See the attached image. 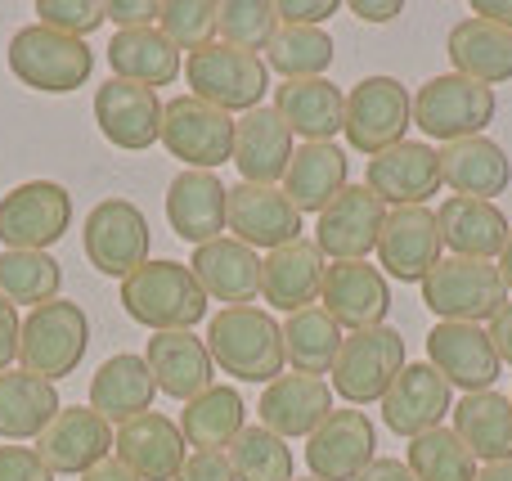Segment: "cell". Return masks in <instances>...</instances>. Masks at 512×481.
<instances>
[{
  "instance_id": "6da1fadb",
  "label": "cell",
  "mask_w": 512,
  "mask_h": 481,
  "mask_svg": "<svg viewBox=\"0 0 512 481\" xmlns=\"http://www.w3.org/2000/svg\"><path fill=\"white\" fill-rule=\"evenodd\" d=\"M207 351H212L216 369L239 383H265L283 374L288 356H283V329L270 311L261 306H225L207 324Z\"/></svg>"
},
{
  "instance_id": "7a4b0ae2",
  "label": "cell",
  "mask_w": 512,
  "mask_h": 481,
  "mask_svg": "<svg viewBox=\"0 0 512 481\" xmlns=\"http://www.w3.org/2000/svg\"><path fill=\"white\" fill-rule=\"evenodd\" d=\"M122 311L153 333H189L207 320V293L185 261H144L122 279Z\"/></svg>"
},
{
  "instance_id": "3957f363",
  "label": "cell",
  "mask_w": 512,
  "mask_h": 481,
  "mask_svg": "<svg viewBox=\"0 0 512 481\" xmlns=\"http://www.w3.org/2000/svg\"><path fill=\"white\" fill-rule=\"evenodd\" d=\"M9 72L27 90L72 95V90H81L90 81L95 54H90V45L81 36H63V32L32 23V27H18L14 41H9Z\"/></svg>"
},
{
  "instance_id": "277c9868",
  "label": "cell",
  "mask_w": 512,
  "mask_h": 481,
  "mask_svg": "<svg viewBox=\"0 0 512 481\" xmlns=\"http://www.w3.org/2000/svg\"><path fill=\"white\" fill-rule=\"evenodd\" d=\"M495 90L481 81L463 77V72H441L414 95V126L427 140L459 144L486 135V126L495 122Z\"/></svg>"
},
{
  "instance_id": "5b68a950",
  "label": "cell",
  "mask_w": 512,
  "mask_h": 481,
  "mask_svg": "<svg viewBox=\"0 0 512 481\" xmlns=\"http://www.w3.org/2000/svg\"><path fill=\"white\" fill-rule=\"evenodd\" d=\"M423 306L450 324H486L508 306V288L495 261H463L445 257L427 270Z\"/></svg>"
},
{
  "instance_id": "8992f818",
  "label": "cell",
  "mask_w": 512,
  "mask_h": 481,
  "mask_svg": "<svg viewBox=\"0 0 512 481\" xmlns=\"http://www.w3.org/2000/svg\"><path fill=\"white\" fill-rule=\"evenodd\" d=\"M185 81L194 86V99H203V104H212V108H221V113L234 117V113L261 108L265 90H270V68H265L261 54L212 41V45L189 54Z\"/></svg>"
},
{
  "instance_id": "52a82bcc",
  "label": "cell",
  "mask_w": 512,
  "mask_h": 481,
  "mask_svg": "<svg viewBox=\"0 0 512 481\" xmlns=\"http://www.w3.org/2000/svg\"><path fill=\"white\" fill-rule=\"evenodd\" d=\"M90 347V320L77 302H45L23 320V338H18V360L27 374L59 383V378L77 374Z\"/></svg>"
},
{
  "instance_id": "ba28073f",
  "label": "cell",
  "mask_w": 512,
  "mask_h": 481,
  "mask_svg": "<svg viewBox=\"0 0 512 481\" xmlns=\"http://www.w3.org/2000/svg\"><path fill=\"white\" fill-rule=\"evenodd\" d=\"M405 369V338H400L391 324L378 329H360L342 342L333 365V392L342 396L351 410L360 405H382V396L391 392V383Z\"/></svg>"
},
{
  "instance_id": "9c48e42d",
  "label": "cell",
  "mask_w": 512,
  "mask_h": 481,
  "mask_svg": "<svg viewBox=\"0 0 512 481\" xmlns=\"http://www.w3.org/2000/svg\"><path fill=\"white\" fill-rule=\"evenodd\" d=\"M409 126H414V95L405 90V81L364 77L360 86H351V95H346L342 135L351 140L355 153L378 158V153L405 144Z\"/></svg>"
},
{
  "instance_id": "30bf717a",
  "label": "cell",
  "mask_w": 512,
  "mask_h": 481,
  "mask_svg": "<svg viewBox=\"0 0 512 481\" xmlns=\"http://www.w3.org/2000/svg\"><path fill=\"white\" fill-rule=\"evenodd\" d=\"M72 230V194L59 180H23L0 198L5 252H50Z\"/></svg>"
},
{
  "instance_id": "8fae6325",
  "label": "cell",
  "mask_w": 512,
  "mask_h": 481,
  "mask_svg": "<svg viewBox=\"0 0 512 481\" xmlns=\"http://www.w3.org/2000/svg\"><path fill=\"white\" fill-rule=\"evenodd\" d=\"M153 234L149 216L131 203V198H104L86 212V230H81V252L86 261L108 279H126L149 261Z\"/></svg>"
},
{
  "instance_id": "7c38bea8",
  "label": "cell",
  "mask_w": 512,
  "mask_h": 481,
  "mask_svg": "<svg viewBox=\"0 0 512 481\" xmlns=\"http://www.w3.org/2000/svg\"><path fill=\"white\" fill-rule=\"evenodd\" d=\"M234 117L203 104L194 95H176L162 104V144L171 158L185 162V171H216L234 162Z\"/></svg>"
},
{
  "instance_id": "4fadbf2b",
  "label": "cell",
  "mask_w": 512,
  "mask_h": 481,
  "mask_svg": "<svg viewBox=\"0 0 512 481\" xmlns=\"http://www.w3.org/2000/svg\"><path fill=\"white\" fill-rule=\"evenodd\" d=\"M427 365L450 387H459L463 396H472V392H495L504 360L495 356V342H490V333L481 324L441 320L427 329Z\"/></svg>"
},
{
  "instance_id": "5bb4252c",
  "label": "cell",
  "mask_w": 512,
  "mask_h": 481,
  "mask_svg": "<svg viewBox=\"0 0 512 481\" xmlns=\"http://www.w3.org/2000/svg\"><path fill=\"white\" fill-rule=\"evenodd\" d=\"M378 459V432L364 410H333L306 437V468L315 481H355Z\"/></svg>"
},
{
  "instance_id": "9a60e30c",
  "label": "cell",
  "mask_w": 512,
  "mask_h": 481,
  "mask_svg": "<svg viewBox=\"0 0 512 481\" xmlns=\"http://www.w3.org/2000/svg\"><path fill=\"white\" fill-rule=\"evenodd\" d=\"M36 455L54 477H86L104 459H113V428L86 405H63L54 423L36 437Z\"/></svg>"
},
{
  "instance_id": "2e32d148",
  "label": "cell",
  "mask_w": 512,
  "mask_h": 481,
  "mask_svg": "<svg viewBox=\"0 0 512 481\" xmlns=\"http://www.w3.org/2000/svg\"><path fill=\"white\" fill-rule=\"evenodd\" d=\"M441 185V158L423 140H405L396 149L378 153L364 171V189L382 207H427V198L441 194Z\"/></svg>"
},
{
  "instance_id": "e0dca14e",
  "label": "cell",
  "mask_w": 512,
  "mask_h": 481,
  "mask_svg": "<svg viewBox=\"0 0 512 481\" xmlns=\"http://www.w3.org/2000/svg\"><path fill=\"white\" fill-rule=\"evenodd\" d=\"M441 261V230L432 207H387L378 234V270L400 284H423Z\"/></svg>"
},
{
  "instance_id": "ac0fdd59",
  "label": "cell",
  "mask_w": 512,
  "mask_h": 481,
  "mask_svg": "<svg viewBox=\"0 0 512 481\" xmlns=\"http://www.w3.org/2000/svg\"><path fill=\"white\" fill-rule=\"evenodd\" d=\"M95 122H99V135H104L113 149H126V153L153 149V144L162 140L158 90L135 86V81H122V77H108L104 86L95 90Z\"/></svg>"
},
{
  "instance_id": "d6986e66",
  "label": "cell",
  "mask_w": 512,
  "mask_h": 481,
  "mask_svg": "<svg viewBox=\"0 0 512 481\" xmlns=\"http://www.w3.org/2000/svg\"><path fill=\"white\" fill-rule=\"evenodd\" d=\"M319 306L351 333L378 329V324H387V311H391V284L369 261H333L324 270Z\"/></svg>"
},
{
  "instance_id": "ffe728a7",
  "label": "cell",
  "mask_w": 512,
  "mask_h": 481,
  "mask_svg": "<svg viewBox=\"0 0 512 481\" xmlns=\"http://www.w3.org/2000/svg\"><path fill=\"white\" fill-rule=\"evenodd\" d=\"M387 221V207L364 185H346L315 221V248L333 261H364L378 252V234Z\"/></svg>"
},
{
  "instance_id": "44dd1931",
  "label": "cell",
  "mask_w": 512,
  "mask_h": 481,
  "mask_svg": "<svg viewBox=\"0 0 512 481\" xmlns=\"http://www.w3.org/2000/svg\"><path fill=\"white\" fill-rule=\"evenodd\" d=\"M445 414H454V387L427 360L423 365H405L400 378L391 383V392L382 396V423H387V432H396L405 441L441 428Z\"/></svg>"
},
{
  "instance_id": "7402d4cb",
  "label": "cell",
  "mask_w": 512,
  "mask_h": 481,
  "mask_svg": "<svg viewBox=\"0 0 512 481\" xmlns=\"http://www.w3.org/2000/svg\"><path fill=\"white\" fill-rule=\"evenodd\" d=\"M113 459L122 468H131L140 481H176L189 459V446L180 423L149 410L113 432Z\"/></svg>"
},
{
  "instance_id": "603a6c76",
  "label": "cell",
  "mask_w": 512,
  "mask_h": 481,
  "mask_svg": "<svg viewBox=\"0 0 512 481\" xmlns=\"http://www.w3.org/2000/svg\"><path fill=\"white\" fill-rule=\"evenodd\" d=\"M167 221L176 239L194 248L221 239L230 230V189L221 185L216 171H180L167 185Z\"/></svg>"
},
{
  "instance_id": "cb8c5ba5",
  "label": "cell",
  "mask_w": 512,
  "mask_h": 481,
  "mask_svg": "<svg viewBox=\"0 0 512 481\" xmlns=\"http://www.w3.org/2000/svg\"><path fill=\"white\" fill-rule=\"evenodd\" d=\"M230 234L248 248H288L301 239V212L279 185H234L230 189Z\"/></svg>"
},
{
  "instance_id": "d4e9b609",
  "label": "cell",
  "mask_w": 512,
  "mask_h": 481,
  "mask_svg": "<svg viewBox=\"0 0 512 481\" xmlns=\"http://www.w3.org/2000/svg\"><path fill=\"white\" fill-rule=\"evenodd\" d=\"M261 428L274 437L292 441V437H310L319 423L333 414V387L324 378L310 374H279L270 387L261 392Z\"/></svg>"
},
{
  "instance_id": "484cf974",
  "label": "cell",
  "mask_w": 512,
  "mask_h": 481,
  "mask_svg": "<svg viewBox=\"0 0 512 481\" xmlns=\"http://www.w3.org/2000/svg\"><path fill=\"white\" fill-rule=\"evenodd\" d=\"M144 365H149L162 396L185 401V405L194 401V396H203L216 378V360H212V351H207V338H194V329L153 333L149 351H144Z\"/></svg>"
},
{
  "instance_id": "4316f807",
  "label": "cell",
  "mask_w": 512,
  "mask_h": 481,
  "mask_svg": "<svg viewBox=\"0 0 512 481\" xmlns=\"http://www.w3.org/2000/svg\"><path fill=\"white\" fill-rule=\"evenodd\" d=\"M194 270L198 288L207 293V302H225V306H252L261 293V257L239 239H212L203 248H194Z\"/></svg>"
},
{
  "instance_id": "83f0119b",
  "label": "cell",
  "mask_w": 512,
  "mask_h": 481,
  "mask_svg": "<svg viewBox=\"0 0 512 481\" xmlns=\"http://www.w3.org/2000/svg\"><path fill=\"white\" fill-rule=\"evenodd\" d=\"M436 230H441V248L463 261H499L508 243V216L499 203H481V198H445L436 207Z\"/></svg>"
},
{
  "instance_id": "f1b7e54d",
  "label": "cell",
  "mask_w": 512,
  "mask_h": 481,
  "mask_svg": "<svg viewBox=\"0 0 512 481\" xmlns=\"http://www.w3.org/2000/svg\"><path fill=\"white\" fill-rule=\"evenodd\" d=\"M297 153L292 131L274 108H252L234 126V167L243 185H274L288 176V162Z\"/></svg>"
},
{
  "instance_id": "f546056e",
  "label": "cell",
  "mask_w": 512,
  "mask_h": 481,
  "mask_svg": "<svg viewBox=\"0 0 512 481\" xmlns=\"http://www.w3.org/2000/svg\"><path fill=\"white\" fill-rule=\"evenodd\" d=\"M324 252L310 239H297L288 248H274L261 261V297L283 315H297L319 302L324 288Z\"/></svg>"
},
{
  "instance_id": "4dcf8cb0",
  "label": "cell",
  "mask_w": 512,
  "mask_h": 481,
  "mask_svg": "<svg viewBox=\"0 0 512 481\" xmlns=\"http://www.w3.org/2000/svg\"><path fill=\"white\" fill-rule=\"evenodd\" d=\"M436 158H441V180L454 189V198L495 203L512 185V158L504 153V144L486 140V135L445 144V149H436Z\"/></svg>"
},
{
  "instance_id": "1f68e13d",
  "label": "cell",
  "mask_w": 512,
  "mask_h": 481,
  "mask_svg": "<svg viewBox=\"0 0 512 481\" xmlns=\"http://www.w3.org/2000/svg\"><path fill=\"white\" fill-rule=\"evenodd\" d=\"M274 113L306 144H333V135L342 131V122H346V95L328 77L283 81V86L274 90Z\"/></svg>"
},
{
  "instance_id": "d6a6232c",
  "label": "cell",
  "mask_w": 512,
  "mask_h": 481,
  "mask_svg": "<svg viewBox=\"0 0 512 481\" xmlns=\"http://www.w3.org/2000/svg\"><path fill=\"white\" fill-rule=\"evenodd\" d=\"M153 396H158V383H153L144 356H131V351L108 356L90 378V410L104 423H117V428L149 414Z\"/></svg>"
},
{
  "instance_id": "836d02e7",
  "label": "cell",
  "mask_w": 512,
  "mask_h": 481,
  "mask_svg": "<svg viewBox=\"0 0 512 481\" xmlns=\"http://www.w3.org/2000/svg\"><path fill=\"white\" fill-rule=\"evenodd\" d=\"M243 419H248V405H243L239 387L212 383L180 410V432H185V446H194V455H225L230 441L248 428Z\"/></svg>"
},
{
  "instance_id": "e575fe53",
  "label": "cell",
  "mask_w": 512,
  "mask_h": 481,
  "mask_svg": "<svg viewBox=\"0 0 512 481\" xmlns=\"http://www.w3.org/2000/svg\"><path fill=\"white\" fill-rule=\"evenodd\" d=\"M63 410L54 383L27 374V369H5L0 374V437L5 441H36Z\"/></svg>"
},
{
  "instance_id": "d590c367",
  "label": "cell",
  "mask_w": 512,
  "mask_h": 481,
  "mask_svg": "<svg viewBox=\"0 0 512 481\" xmlns=\"http://www.w3.org/2000/svg\"><path fill=\"white\" fill-rule=\"evenodd\" d=\"M450 63L454 72L490 90L504 86L512 81V32L486 23V18H459L450 32Z\"/></svg>"
},
{
  "instance_id": "8d00e7d4",
  "label": "cell",
  "mask_w": 512,
  "mask_h": 481,
  "mask_svg": "<svg viewBox=\"0 0 512 481\" xmlns=\"http://www.w3.org/2000/svg\"><path fill=\"white\" fill-rule=\"evenodd\" d=\"M342 189H346V153L337 144H301L292 153L288 176H283V194H288V203L301 216L306 212L319 216Z\"/></svg>"
},
{
  "instance_id": "74e56055",
  "label": "cell",
  "mask_w": 512,
  "mask_h": 481,
  "mask_svg": "<svg viewBox=\"0 0 512 481\" xmlns=\"http://www.w3.org/2000/svg\"><path fill=\"white\" fill-rule=\"evenodd\" d=\"M108 68H113V77L149 86V90L171 86L180 77V50L158 27H135V32H117L108 41Z\"/></svg>"
},
{
  "instance_id": "f35d334b",
  "label": "cell",
  "mask_w": 512,
  "mask_h": 481,
  "mask_svg": "<svg viewBox=\"0 0 512 481\" xmlns=\"http://www.w3.org/2000/svg\"><path fill=\"white\" fill-rule=\"evenodd\" d=\"M454 437L472 450V459H512V401L499 392H472L454 410Z\"/></svg>"
},
{
  "instance_id": "ab89813d",
  "label": "cell",
  "mask_w": 512,
  "mask_h": 481,
  "mask_svg": "<svg viewBox=\"0 0 512 481\" xmlns=\"http://www.w3.org/2000/svg\"><path fill=\"white\" fill-rule=\"evenodd\" d=\"M346 333L324 306H306V311L288 315L283 324V356H288L292 374H333L337 351H342Z\"/></svg>"
},
{
  "instance_id": "60d3db41",
  "label": "cell",
  "mask_w": 512,
  "mask_h": 481,
  "mask_svg": "<svg viewBox=\"0 0 512 481\" xmlns=\"http://www.w3.org/2000/svg\"><path fill=\"white\" fill-rule=\"evenodd\" d=\"M333 36L324 27H283L274 32V41L265 45V68H274L283 81H310L324 77L333 68Z\"/></svg>"
},
{
  "instance_id": "b9f144b4",
  "label": "cell",
  "mask_w": 512,
  "mask_h": 481,
  "mask_svg": "<svg viewBox=\"0 0 512 481\" xmlns=\"http://www.w3.org/2000/svg\"><path fill=\"white\" fill-rule=\"evenodd\" d=\"M63 288V266L50 252H0V297L9 306H45Z\"/></svg>"
},
{
  "instance_id": "7bdbcfd3",
  "label": "cell",
  "mask_w": 512,
  "mask_h": 481,
  "mask_svg": "<svg viewBox=\"0 0 512 481\" xmlns=\"http://www.w3.org/2000/svg\"><path fill=\"white\" fill-rule=\"evenodd\" d=\"M225 459H230V468L239 481H297L292 477L297 473V459H292L288 441L265 432L261 423H256V428H243L239 437L230 441Z\"/></svg>"
},
{
  "instance_id": "ee69618b",
  "label": "cell",
  "mask_w": 512,
  "mask_h": 481,
  "mask_svg": "<svg viewBox=\"0 0 512 481\" xmlns=\"http://www.w3.org/2000/svg\"><path fill=\"white\" fill-rule=\"evenodd\" d=\"M409 473L418 481H477V459L454 437V428H432L409 441Z\"/></svg>"
},
{
  "instance_id": "f6af8a7d",
  "label": "cell",
  "mask_w": 512,
  "mask_h": 481,
  "mask_svg": "<svg viewBox=\"0 0 512 481\" xmlns=\"http://www.w3.org/2000/svg\"><path fill=\"white\" fill-rule=\"evenodd\" d=\"M216 32L225 36V45L234 50H265L279 32V14H274V0H225L221 14H216Z\"/></svg>"
},
{
  "instance_id": "bcb514c9",
  "label": "cell",
  "mask_w": 512,
  "mask_h": 481,
  "mask_svg": "<svg viewBox=\"0 0 512 481\" xmlns=\"http://www.w3.org/2000/svg\"><path fill=\"white\" fill-rule=\"evenodd\" d=\"M216 14H221V5H212V0H162L158 32L167 36L176 50L194 54V50H203V45H212Z\"/></svg>"
},
{
  "instance_id": "7dc6e473",
  "label": "cell",
  "mask_w": 512,
  "mask_h": 481,
  "mask_svg": "<svg viewBox=\"0 0 512 481\" xmlns=\"http://www.w3.org/2000/svg\"><path fill=\"white\" fill-rule=\"evenodd\" d=\"M36 23L63 36H81L86 41L95 27H104V5L99 0H36Z\"/></svg>"
},
{
  "instance_id": "c3c4849f",
  "label": "cell",
  "mask_w": 512,
  "mask_h": 481,
  "mask_svg": "<svg viewBox=\"0 0 512 481\" xmlns=\"http://www.w3.org/2000/svg\"><path fill=\"white\" fill-rule=\"evenodd\" d=\"M0 481H54L36 446H0Z\"/></svg>"
},
{
  "instance_id": "681fc988",
  "label": "cell",
  "mask_w": 512,
  "mask_h": 481,
  "mask_svg": "<svg viewBox=\"0 0 512 481\" xmlns=\"http://www.w3.org/2000/svg\"><path fill=\"white\" fill-rule=\"evenodd\" d=\"M337 0H274V14L283 27H319L337 14Z\"/></svg>"
},
{
  "instance_id": "f907efd6",
  "label": "cell",
  "mask_w": 512,
  "mask_h": 481,
  "mask_svg": "<svg viewBox=\"0 0 512 481\" xmlns=\"http://www.w3.org/2000/svg\"><path fill=\"white\" fill-rule=\"evenodd\" d=\"M162 14L158 0H108L104 5V18L117 23V32H135V27H153Z\"/></svg>"
},
{
  "instance_id": "816d5d0a",
  "label": "cell",
  "mask_w": 512,
  "mask_h": 481,
  "mask_svg": "<svg viewBox=\"0 0 512 481\" xmlns=\"http://www.w3.org/2000/svg\"><path fill=\"white\" fill-rule=\"evenodd\" d=\"M176 481H239L225 455H189Z\"/></svg>"
},
{
  "instance_id": "f5cc1de1",
  "label": "cell",
  "mask_w": 512,
  "mask_h": 481,
  "mask_svg": "<svg viewBox=\"0 0 512 481\" xmlns=\"http://www.w3.org/2000/svg\"><path fill=\"white\" fill-rule=\"evenodd\" d=\"M18 338H23V320H18V306H9L5 297H0V374L14 365Z\"/></svg>"
},
{
  "instance_id": "db71d44e",
  "label": "cell",
  "mask_w": 512,
  "mask_h": 481,
  "mask_svg": "<svg viewBox=\"0 0 512 481\" xmlns=\"http://www.w3.org/2000/svg\"><path fill=\"white\" fill-rule=\"evenodd\" d=\"M351 14L364 23H391V18L405 14V5L400 0H351Z\"/></svg>"
},
{
  "instance_id": "11a10c76",
  "label": "cell",
  "mask_w": 512,
  "mask_h": 481,
  "mask_svg": "<svg viewBox=\"0 0 512 481\" xmlns=\"http://www.w3.org/2000/svg\"><path fill=\"white\" fill-rule=\"evenodd\" d=\"M486 333H490V342H495V356L504 360V365H512V302L490 320Z\"/></svg>"
},
{
  "instance_id": "9f6ffc18",
  "label": "cell",
  "mask_w": 512,
  "mask_h": 481,
  "mask_svg": "<svg viewBox=\"0 0 512 481\" xmlns=\"http://www.w3.org/2000/svg\"><path fill=\"white\" fill-rule=\"evenodd\" d=\"M355 481H418V477L409 473L405 459H373V464L364 468Z\"/></svg>"
},
{
  "instance_id": "6f0895ef",
  "label": "cell",
  "mask_w": 512,
  "mask_h": 481,
  "mask_svg": "<svg viewBox=\"0 0 512 481\" xmlns=\"http://www.w3.org/2000/svg\"><path fill=\"white\" fill-rule=\"evenodd\" d=\"M472 18H486V23L512 32V0H472Z\"/></svg>"
},
{
  "instance_id": "680465c9",
  "label": "cell",
  "mask_w": 512,
  "mask_h": 481,
  "mask_svg": "<svg viewBox=\"0 0 512 481\" xmlns=\"http://www.w3.org/2000/svg\"><path fill=\"white\" fill-rule=\"evenodd\" d=\"M81 481H140V477H135L131 468H122V464H117V459H104V464H99V468H90V473L81 477Z\"/></svg>"
},
{
  "instance_id": "91938a15",
  "label": "cell",
  "mask_w": 512,
  "mask_h": 481,
  "mask_svg": "<svg viewBox=\"0 0 512 481\" xmlns=\"http://www.w3.org/2000/svg\"><path fill=\"white\" fill-rule=\"evenodd\" d=\"M477 481H512V459H499V464H486L477 473Z\"/></svg>"
},
{
  "instance_id": "94428289",
  "label": "cell",
  "mask_w": 512,
  "mask_h": 481,
  "mask_svg": "<svg viewBox=\"0 0 512 481\" xmlns=\"http://www.w3.org/2000/svg\"><path fill=\"white\" fill-rule=\"evenodd\" d=\"M495 266H499V279H504V288L512 293V230H508V243H504V252H499Z\"/></svg>"
},
{
  "instance_id": "6125c7cd",
  "label": "cell",
  "mask_w": 512,
  "mask_h": 481,
  "mask_svg": "<svg viewBox=\"0 0 512 481\" xmlns=\"http://www.w3.org/2000/svg\"><path fill=\"white\" fill-rule=\"evenodd\" d=\"M508 401H512V396H508Z\"/></svg>"
},
{
  "instance_id": "be15d7a7",
  "label": "cell",
  "mask_w": 512,
  "mask_h": 481,
  "mask_svg": "<svg viewBox=\"0 0 512 481\" xmlns=\"http://www.w3.org/2000/svg\"><path fill=\"white\" fill-rule=\"evenodd\" d=\"M310 481H315V477H310Z\"/></svg>"
}]
</instances>
